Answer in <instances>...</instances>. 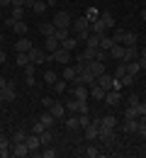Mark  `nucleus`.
Listing matches in <instances>:
<instances>
[{
  "label": "nucleus",
  "instance_id": "1",
  "mask_svg": "<svg viewBox=\"0 0 146 158\" xmlns=\"http://www.w3.org/2000/svg\"><path fill=\"white\" fill-rule=\"evenodd\" d=\"M71 24H73V17H71L66 10H59V12L54 15V27H56V29H71Z\"/></svg>",
  "mask_w": 146,
  "mask_h": 158
},
{
  "label": "nucleus",
  "instance_id": "2",
  "mask_svg": "<svg viewBox=\"0 0 146 158\" xmlns=\"http://www.w3.org/2000/svg\"><path fill=\"white\" fill-rule=\"evenodd\" d=\"M46 61H56V63H63V66H66V63L71 61V51H66V49L59 46L56 51H51V54L46 56Z\"/></svg>",
  "mask_w": 146,
  "mask_h": 158
},
{
  "label": "nucleus",
  "instance_id": "3",
  "mask_svg": "<svg viewBox=\"0 0 146 158\" xmlns=\"http://www.w3.org/2000/svg\"><path fill=\"white\" fill-rule=\"evenodd\" d=\"M27 56H29V63H44L46 61V54H44V49H39V46H32L29 51H27Z\"/></svg>",
  "mask_w": 146,
  "mask_h": 158
},
{
  "label": "nucleus",
  "instance_id": "4",
  "mask_svg": "<svg viewBox=\"0 0 146 158\" xmlns=\"http://www.w3.org/2000/svg\"><path fill=\"white\" fill-rule=\"evenodd\" d=\"M71 98L88 100V98H90V88H88V85H71Z\"/></svg>",
  "mask_w": 146,
  "mask_h": 158
},
{
  "label": "nucleus",
  "instance_id": "5",
  "mask_svg": "<svg viewBox=\"0 0 146 158\" xmlns=\"http://www.w3.org/2000/svg\"><path fill=\"white\" fill-rule=\"evenodd\" d=\"M10 153L15 158H24V156H29V148H27L24 141H22V143H12V141H10Z\"/></svg>",
  "mask_w": 146,
  "mask_h": 158
},
{
  "label": "nucleus",
  "instance_id": "6",
  "mask_svg": "<svg viewBox=\"0 0 146 158\" xmlns=\"http://www.w3.org/2000/svg\"><path fill=\"white\" fill-rule=\"evenodd\" d=\"M24 143H27L29 153H34V156H37V151L42 148V141H39V134H34V131H32V136L27 134V141H24Z\"/></svg>",
  "mask_w": 146,
  "mask_h": 158
},
{
  "label": "nucleus",
  "instance_id": "7",
  "mask_svg": "<svg viewBox=\"0 0 146 158\" xmlns=\"http://www.w3.org/2000/svg\"><path fill=\"white\" fill-rule=\"evenodd\" d=\"M73 32L76 34H81V32H90V20L88 17H78V20H73Z\"/></svg>",
  "mask_w": 146,
  "mask_h": 158
},
{
  "label": "nucleus",
  "instance_id": "8",
  "mask_svg": "<svg viewBox=\"0 0 146 158\" xmlns=\"http://www.w3.org/2000/svg\"><path fill=\"white\" fill-rule=\"evenodd\" d=\"M46 110H49V112L54 114V119H61L63 114H66V105H63V102H56V100H54V102H51V105H49Z\"/></svg>",
  "mask_w": 146,
  "mask_h": 158
},
{
  "label": "nucleus",
  "instance_id": "9",
  "mask_svg": "<svg viewBox=\"0 0 146 158\" xmlns=\"http://www.w3.org/2000/svg\"><path fill=\"white\" fill-rule=\"evenodd\" d=\"M100 139L105 141V146H115V129H110V127H100Z\"/></svg>",
  "mask_w": 146,
  "mask_h": 158
},
{
  "label": "nucleus",
  "instance_id": "10",
  "mask_svg": "<svg viewBox=\"0 0 146 158\" xmlns=\"http://www.w3.org/2000/svg\"><path fill=\"white\" fill-rule=\"evenodd\" d=\"M105 102H107L110 107H117V105L122 102V95H119V90H107V93H105Z\"/></svg>",
  "mask_w": 146,
  "mask_h": 158
},
{
  "label": "nucleus",
  "instance_id": "11",
  "mask_svg": "<svg viewBox=\"0 0 146 158\" xmlns=\"http://www.w3.org/2000/svg\"><path fill=\"white\" fill-rule=\"evenodd\" d=\"M85 141H95V139H100V127H95L93 122L85 127V134H83Z\"/></svg>",
  "mask_w": 146,
  "mask_h": 158
},
{
  "label": "nucleus",
  "instance_id": "12",
  "mask_svg": "<svg viewBox=\"0 0 146 158\" xmlns=\"http://www.w3.org/2000/svg\"><path fill=\"white\" fill-rule=\"evenodd\" d=\"M100 88H105V90H115V78L112 76H107V73H102V76H98V80H95Z\"/></svg>",
  "mask_w": 146,
  "mask_h": 158
},
{
  "label": "nucleus",
  "instance_id": "13",
  "mask_svg": "<svg viewBox=\"0 0 146 158\" xmlns=\"http://www.w3.org/2000/svg\"><path fill=\"white\" fill-rule=\"evenodd\" d=\"M88 71L98 78V76H102V73H105V63H102V61H95V59H93V61H88Z\"/></svg>",
  "mask_w": 146,
  "mask_h": 158
},
{
  "label": "nucleus",
  "instance_id": "14",
  "mask_svg": "<svg viewBox=\"0 0 146 158\" xmlns=\"http://www.w3.org/2000/svg\"><path fill=\"white\" fill-rule=\"evenodd\" d=\"M90 32H93V34H107V24L98 17V20L90 22Z\"/></svg>",
  "mask_w": 146,
  "mask_h": 158
},
{
  "label": "nucleus",
  "instance_id": "15",
  "mask_svg": "<svg viewBox=\"0 0 146 158\" xmlns=\"http://www.w3.org/2000/svg\"><path fill=\"white\" fill-rule=\"evenodd\" d=\"M139 127V117H124V131L127 134H136Z\"/></svg>",
  "mask_w": 146,
  "mask_h": 158
},
{
  "label": "nucleus",
  "instance_id": "16",
  "mask_svg": "<svg viewBox=\"0 0 146 158\" xmlns=\"http://www.w3.org/2000/svg\"><path fill=\"white\" fill-rule=\"evenodd\" d=\"M24 83L32 88V85H37V80H34V63H27L24 66Z\"/></svg>",
  "mask_w": 146,
  "mask_h": 158
},
{
  "label": "nucleus",
  "instance_id": "17",
  "mask_svg": "<svg viewBox=\"0 0 146 158\" xmlns=\"http://www.w3.org/2000/svg\"><path fill=\"white\" fill-rule=\"evenodd\" d=\"M139 59V49H136V44H134V46H124V63L127 61H136Z\"/></svg>",
  "mask_w": 146,
  "mask_h": 158
},
{
  "label": "nucleus",
  "instance_id": "18",
  "mask_svg": "<svg viewBox=\"0 0 146 158\" xmlns=\"http://www.w3.org/2000/svg\"><path fill=\"white\" fill-rule=\"evenodd\" d=\"M88 88H90V98H95V100H105V93H107L105 88H100L98 83H93V85H88Z\"/></svg>",
  "mask_w": 146,
  "mask_h": 158
},
{
  "label": "nucleus",
  "instance_id": "19",
  "mask_svg": "<svg viewBox=\"0 0 146 158\" xmlns=\"http://www.w3.org/2000/svg\"><path fill=\"white\" fill-rule=\"evenodd\" d=\"M100 37L102 34H93L90 32V37L85 39V49H100Z\"/></svg>",
  "mask_w": 146,
  "mask_h": 158
},
{
  "label": "nucleus",
  "instance_id": "20",
  "mask_svg": "<svg viewBox=\"0 0 146 158\" xmlns=\"http://www.w3.org/2000/svg\"><path fill=\"white\" fill-rule=\"evenodd\" d=\"M76 76H78V71H76V66H68V63H66V66H63V73H61V78L71 83V80L76 78Z\"/></svg>",
  "mask_w": 146,
  "mask_h": 158
},
{
  "label": "nucleus",
  "instance_id": "21",
  "mask_svg": "<svg viewBox=\"0 0 146 158\" xmlns=\"http://www.w3.org/2000/svg\"><path fill=\"white\" fill-rule=\"evenodd\" d=\"M2 95H5V102H12V100H15V83L7 80V85L2 88Z\"/></svg>",
  "mask_w": 146,
  "mask_h": 158
},
{
  "label": "nucleus",
  "instance_id": "22",
  "mask_svg": "<svg viewBox=\"0 0 146 158\" xmlns=\"http://www.w3.org/2000/svg\"><path fill=\"white\" fill-rule=\"evenodd\" d=\"M59 46H61V41L56 39V37H46V41H44V49H46L49 54H51V51H56Z\"/></svg>",
  "mask_w": 146,
  "mask_h": 158
},
{
  "label": "nucleus",
  "instance_id": "23",
  "mask_svg": "<svg viewBox=\"0 0 146 158\" xmlns=\"http://www.w3.org/2000/svg\"><path fill=\"white\" fill-rule=\"evenodd\" d=\"M110 56L117 59V61H122V59H124V46H122V44H115V46L110 49Z\"/></svg>",
  "mask_w": 146,
  "mask_h": 158
},
{
  "label": "nucleus",
  "instance_id": "24",
  "mask_svg": "<svg viewBox=\"0 0 146 158\" xmlns=\"http://www.w3.org/2000/svg\"><path fill=\"white\" fill-rule=\"evenodd\" d=\"M119 44H122V46H134V44H136V34H134V32H124Z\"/></svg>",
  "mask_w": 146,
  "mask_h": 158
},
{
  "label": "nucleus",
  "instance_id": "25",
  "mask_svg": "<svg viewBox=\"0 0 146 158\" xmlns=\"http://www.w3.org/2000/svg\"><path fill=\"white\" fill-rule=\"evenodd\" d=\"M76 46H78V39H76V37H68V39L61 41V49H66V51H76Z\"/></svg>",
  "mask_w": 146,
  "mask_h": 158
},
{
  "label": "nucleus",
  "instance_id": "26",
  "mask_svg": "<svg viewBox=\"0 0 146 158\" xmlns=\"http://www.w3.org/2000/svg\"><path fill=\"white\" fill-rule=\"evenodd\" d=\"M100 127H110V129H115V127H117V117H112V114L100 117Z\"/></svg>",
  "mask_w": 146,
  "mask_h": 158
},
{
  "label": "nucleus",
  "instance_id": "27",
  "mask_svg": "<svg viewBox=\"0 0 146 158\" xmlns=\"http://www.w3.org/2000/svg\"><path fill=\"white\" fill-rule=\"evenodd\" d=\"M15 63L24 68V66L29 63V56H27V51H15Z\"/></svg>",
  "mask_w": 146,
  "mask_h": 158
},
{
  "label": "nucleus",
  "instance_id": "28",
  "mask_svg": "<svg viewBox=\"0 0 146 158\" xmlns=\"http://www.w3.org/2000/svg\"><path fill=\"white\" fill-rule=\"evenodd\" d=\"M39 32H42L44 37H54V32H56V27H54V22H44L42 27H39Z\"/></svg>",
  "mask_w": 146,
  "mask_h": 158
},
{
  "label": "nucleus",
  "instance_id": "29",
  "mask_svg": "<svg viewBox=\"0 0 146 158\" xmlns=\"http://www.w3.org/2000/svg\"><path fill=\"white\" fill-rule=\"evenodd\" d=\"M32 46H34V44H32L29 39H17V44H15V51H29Z\"/></svg>",
  "mask_w": 146,
  "mask_h": 158
},
{
  "label": "nucleus",
  "instance_id": "30",
  "mask_svg": "<svg viewBox=\"0 0 146 158\" xmlns=\"http://www.w3.org/2000/svg\"><path fill=\"white\" fill-rule=\"evenodd\" d=\"M112 46H115V39H112V37H107V34H102V37H100V49L110 51Z\"/></svg>",
  "mask_w": 146,
  "mask_h": 158
},
{
  "label": "nucleus",
  "instance_id": "31",
  "mask_svg": "<svg viewBox=\"0 0 146 158\" xmlns=\"http://www.w3.org/2000/svg\"><path fill=\"white\" fill-rule=\"evenodd\" d=\"M139 71H141L139 61H127V73H129V76H136Z\"/></svg>",
  "mask_w": 146,
  "mask_h": 158
},
{
  "label": "nucleus",
  "instance_id": "32",
  "mask_svg": "<svg viewBox=\"0 0 146 158\" xmlns=\"http://www.w3.org/2000/svg\"><path fill=\"white\" fill-rule=\"evenodd\" d=\"M12 29H15V34H20V37H24V34H27V22L17 20L15 24H12Z\"/></svg>",
  "mask_w": 146,
  "mask_h": 158
},
{
  "label": "nucleus",
  "instance_id": "33",
  "mask_svg": "<svg viewBox=\"0 0 146 158\" xmlns=\"http://www.w3.org/2000/svg\"><path fill=\"white\" fill-rule=\"evenodd\" d=\"M12 20H24V7H20V5H12V15H10Z\"/></svg>",
  "mask_w": 146,
  "mask_h": 158
},
{
  "label": "nucleus",
  "instance_id": "34",
  "mask_svg": "<svg viewBox=\"0 0 146 158\" xmlns=\"http://www.w3.org/2000/svg\"><path fill=\"white\" fill-rule=\"evenodd\" d=\"M83 151H85V156H88V158H100V151H98V148L93 146V141H90V143L85 146Z\"/></svg>",
  "mask_w": 146,
  "mask_h": 158
},
{
  "label": "nucleus",
  "instance_id": "35",
  "mask_svg": "<svg viewBox=\"0 0 146 158\" xmlns=\"http://www.w3.org/2000/svg\"><path fill=\"white\" fill-rule=\"evenodd\" d=\"M100 20H102L105 24H107V29H110V27H115V20H112V12H107V10H102V12H100Z\"/></svg>",
  "mask_w": 146,
  "mask_h": 158
},
{
  "label": "nucleus",
  "instance_id": "36",
  "mask_svg": "<svg viewBox=\"0 0 146 158\" xmlns=\"http://www.w3.org/2000/svg\"><path fill=\"white\" fill-rule=\"evenodd\" d=\"M51 131H49V129H44L42 134H39V141H42V146H51Z\"/></svg>",
  "mask_w": 146,
  "mask_h": 158
},
{
  "label": "nucleus",
  "instance_id": "37",
  "mask_svg": "<svg viewBox=\"0 0 146 158\" xmlns=\"http://www.w3.org/2000/svg\"><path fill=\"white\" fill-rule=\"evenodd\" d=\"M46 5H49V2H44V0H37V2L32 5V10H34L37 15H44V12H46Z\"/></svg>",
  "mask_w": 146,
  "mask_h": 158
},
{
  "label": "nucleus",
  "instance_id": "38",
  "mask_svg": "<svg viewBox=\"0 0 146 158\" xmlns=\"http://www.w3.org/2000/svg\"><path fill=\"white\" fill-rule=\"evenodd\" d=\"M124 76H127V63H124V61H119V66H117V71H115V78L122 80Z\"/></svg>",
  "mask_w": 146,
  "mask_h": 158
},
{
  "label": "nucleus",
  "instance_id": "39",
  "mask_svg": "<svg viewBox=\"0 0 146 158\" xmlns=\"http://www.w3.org/2000/svg\"><path fill=\"white\" fill-rule=\"evenodd\" d=\"M44 80H46L49 85H54V83L59 80V76H56V71H46V73H44Z\"/></svg>",
  "mask_w": 146,
  "mask_h": 158
},
{
  "label": "nucleus",
  "instance_id": "40",
  "mask_svg": "<svg viewBox=\"0 0 146 158\" xmlns=\"http://www.w3.org/2000/svg\"><path fill=\"white\" fill-rule=\"evenodd\" d=\"M66 83H68V80H63V78H59L56 83H54V90H56L59 95H61V93H66Z\"/></svg>",
  "mask_w": 146,
  "mask_h": 158
},
{
  "label": "nucleus",
  "instance_id": "41",
  "mask_svg": "<svg viewBox=\"0 0 146 158\" xmlns=\"http://www.w3.org/2000/svg\"><path fill=\"white\" fill-rule=\"evenodd\" d=\"M42 122L46 124V129H51V124H54L56 119H54V114H51V112H44V114H42Z\"/></svg>",
  "mask_w": 146,
  "mask_h": 158
},
{
  "label": "nucleus",
  "instance_id": "42",
  "mask_svg": "<svg viewBox=\"0 0 146 158\" xmlns=\"http://www.w3.org/2000/svg\"><path fill=\"white\" fill-rule=\"evenodd\" d=\"M54 156H56V148H54V146H44V151H42L39 158H54Z\"/></svg>",
  "mask_w": 146,
  "mask_h": 158
},
{
  "label": "nucleus",
  "instance_id": "43",
  "mask_svg": "<svg viewBox=\"0 0 146 158\" xmlns=\"http://www.w3.org/2000/svg\"><path fill=\"white\" fill-rule=\"evenodd\" d=\"M66 110L76 114V112H78V100H76V98H71V100H68V102H66Z\"/></svg>",
  "mask_w": 146,
  "mask_h": 158
},
{
  "label": "nucleus",
  "instance_id": "44",
  "mask_svg": "<svg viewBox=\"0 0 146 158\" xmlns=\"http://www.w3.org/2000/svg\"><path fill=\"white\" fill-rule=\"evenodd\" d=\"M22 141H27V131H15V136H12V143H22Z\"/></svg>",
  "mask_w": 146,
  "mask_h": 158
},
{
  "label": "nucleus",
  "instance_id": "45",
  "mask_svg": "<svg viewBox=\"0 0 146 158\" xmlns=\"http://www.w3.org/2000/svg\"><path fill=\"white\" fill-rule=\"evenodd\" d=\"M54 37H56L59 41H63V39H68V37H71V32H68V29H56V32H54Z\"/></svg>",
  "mask_w": 146,
  "mask_h": 158
},
{
  "label": "nucleus",
  "instance_id": "46",
  "mask_svg": "<svg viewBox=\"0 0 146 158\" xmlns=\"http://www.w3.org/2000/svg\"><path fill=\"white\" fill-rule=\"evenodd\" d=\"M66 127H68V129H78V127H81L78 117H68V119H66Z\"/></svg>",
  "mask_w": 146,
  "mask_h": 158
},
{
  "label": "nucleus",
  "instance_id": "47",
  "mask_svg": "<svg viewBox=\"0 0 146 158\" xmlns=\"http://www.w3.org/2000/svg\"><path fill=\"white\" fill-rule=\"evenodd\" d=\"M44 129H46V124H44L42 119H37V122H34V127H32V131H34V134H42Z\"/></svg>",
  "mask_w": 146,
  "mask_h": 158
},
{
  "label": "nucleus",
  "instance_id": "48",
  "mask_svg": "<svg viewBox=\"0 0 146 158\" xmlns=\"http://www.w3.org/2000/svg\"><path fill=\"white\" fill-rule=\"evenodd\" d=\"M85 17H88V20L93 22V20H98V17H100V12H98V10H95V7H90V10H88V12H85Z\"/></svg>",
  "mask_w": 146,
  "mask_h": 158
},
{
  "label": "nucleus",
  "instance_id": "49",
  "mask_svg": "<svg viewBox=\"0 0 146 158\" xmlns=\"http://www.w3.org/2000/svg\"><path fill=\"white\" fill-rule=\"evenodd\" d=\"M78 122H81V127H88V124H90V114H81V117H78Z\"/></svg>",
  "mask_w": 146,
  "mask_h": 158
},
{
  "label": "nucleus",
  "instance_id": "50",
  "mask_svg": "<svg viewBox=\"0 0 146 158\" xmlns=\"http://www.w3.org/2000/svg\"><path fill=\"white\" fill-rule=\"evenodd\" d=\"M127 102H129V107H136L141 100H139V95H131V98H127Z\"/></svg>",
  "mask_w": 146,
  "mask_h": 158
},
{
  "label": "nucleus",
  "instance_id": "51",
  "mask_svg": "<svg viewBox=\"0 0 146 158\" xmlns=\"http://www.w3.org/2000/svg\"><path fill=\"white\" fill-rule=\"evenodd\" d=\"M136 112H139V117H146V102H139V105H136Z\"/></svg>",
  "mask_w": 146,
  "mask_h": 158
},
{
  "label": "nucleus",
  "instance_id": "52",
  "mask_svg": "<svg viewBox=\"0 0 146 158\" xmlns=\"http://www.w3.org/2000/svg\"><path fill=\"white\" fill-rule=\"evenodd\" d=\"M124 117H139V112H136V107H127Z\"/></svg>",
  "mask_w": 146,
  "mask_h": 158
},
{
  "label": "nucleus",
  "instance_id": "53",
  "mask_svg": "<svg viewBox=\"0 0 146 158\" xmlns=\"http://www.w3.org/2000/svg\"><path fill=\"white\" fill-rule=\"evenodd\" d=\"M5 148H10V141L5 136H0V151H5Z\"/></svg>",
  "mask_w": 146,
  "mask_h": 158
},
{
  "label": "nucleus",
  "instance_id": "54",
  "mask_svg": "<svg viewBox=\"0 0 146 158\" xmlns=\"http://www.w3.org/2000/svg\"><path fill=\"white\" fill-rule=\"evenodd\" d=\"M0 7H12V0H0Z\"/></svg>",
  "mask_w": 146,
  "mask_h": 158
},
{
  "label": "nucleus",
  "instance_id": "55",
  "mask_svg": "<svg viewBox=\"0 0 146 158\" xmlns=\"http://www.w3.org/2000/svg\"><path fill=\"white\" fill-rule=\"evenodd\" d=\"M5 59H7V54H5L2 49H0V63H5Z\"/></svg>",
  "mask_w": 146,
  "mask_h": 158
},
{
  "label": "nucleus",
  "instance_id": "56",
  "mask_svg": "<svg viewBox=\"0 0 146 158\" xmlns=\"http://www.w3.org/2000/svg\"><path fill=\"white\" fill-rule=\"evenodd\" d=\"M5 85H7V80H5V78H2V76H0V90H2Z\"/></svg>",
  "mask_w": 146,
  "mask_h": 158
},
{
  "label": "nucleus",
  "instance_id": "57",
  "mask_svg": "<svg viewBox=\"0 0 146 158\" xmlns=\"http://www.w3.org/2000/svg\"><path fill=\"white\" fill-rule=\"evenodd\" d=\"M2 102H5V95H2V90H0V105H2Z\"/></svg>",
  "mask_w": 146,
  "mask_h": 158
},
{
  "label": "nucleus",
  "instance_id": "58",
  "mask_svg": "<svg viewBox=\"0 0 146 158\" xmlns=\"http://www.w3.org/2000/svg\"><path fill=\"white\" fill-rule=\"evenodd\" d=\"M141 20H146V7H144V10H141Z\"/></svg>",
  "mask_w": 146,
  "mask_h": 158
},
{
  "label": "nucleus",
  "instance_id": "59",
  "mask_svg": "<svg viewBox=\"0 0 146 158\" xmlns=\"http://www.w3.org/2000/svg\"><path fill=\"white\" fill-rule=\"evenodd\" d=\"M2 39H5V37H2V32H0V44H2Z\"/></svg>",
  "mask_w": 146,
  "mask_h": 158
},
{
  "label": "nucleus",
  "instance_id": "60",
  "mask_svg": "<svg viewBox=\"0 0 146 158\" xmlns=\"http://www.w3.org/2000/svg\"><path fill=\"white\" fill-rule=\"evenodd\" d=\"M46 2H49V5H54V0H46Z\"/></svg>",
  "mask_w": 146,
  "mask_h": 158
},
{
  "label": "nucleus",
  "instance_id": "61",
  "mask_svg": "<svg viewBox=\"0 0 146 158\" xmlns=\"http://www.w3.org/2000/svg\"><path fill=\"white\" fill-rule=\"evenodd\" d=\"M44 2H46V0H44Z\"/></svg>",
  "mask_w": 146,
  "mask_h": 158
}]
</instances>
